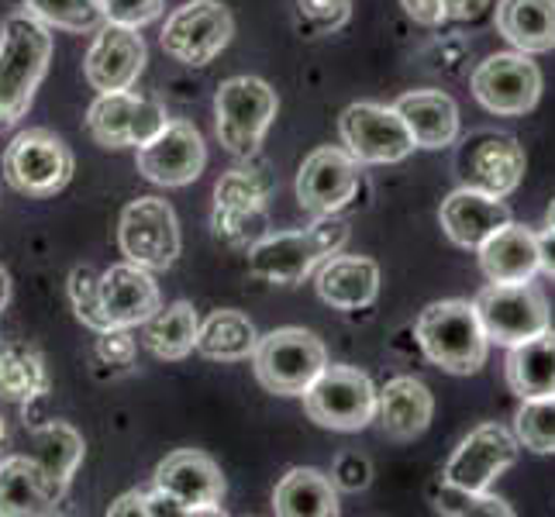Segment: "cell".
I'll return each mask as SVG.
<instances>
[{
  "mask_svg": "<svg viewBox=\"0 0 555 517\" xmlns=\"http://www.w3.org/2000/svg\"><path fill=\"white\" fill-rule=\"evenodd\" d=\"M52 60V35L31 11L8 14L0 25V125H17L28 114L38 83Z\"/></svg>",
  "mask_w": 555,
  "mask_h": 517,
  "instance_id": "6da1fadb",
  "label": "cell"
},
{
  "mask_svg": "<svg viewBox=\"0 0 555 517\" xmlns=\"http://www.w3.org/2000/svg\"><path fill=\"white\" fill-rule=\"evenodd\" d=\"M349 242V221L338 215H318V221L304 232L262 235L248 248V270L259 280L280 286H297L308 280L324 259L338 256Z\"/></svg>",
  "mask_w": 555,
  "mask_h": 517,
  "instance_id": "7a4b0ae2",
  "label": "cell"
},
{
  "mask_svg": "<svg viewBox=\"0 0 555 517\" xmlns=\"http://www.w3.org/2000/svg\"><path fill=\"white\" fill-rule=\"evenodd\" d=\"M417 345L446 373L469 376L487 362L490 338L469 300H435L414 324Z\"/></svg>",
  "mask_w": 555,
  "mask_h": 517,
  "instance_id": "3957f363",
  "label": "cell"
},
{
  "mask_svg": "<svg viewBox=\"0 0 555 517\" xmlns=\"http://www.w3.org/2000/svg\"><path fill=\"white\" fill-rule=\"evenodd\" d=\"M280 111L276 90L259 80V76H232L215 93V114H218V139L224 152L238 159H253L266 131Z\"/></svg>",
  "mask_w": 555,
  "mask_h": 517,
  "instance_id": "277c9868",
  "label": "cell"
},
{
  "mask_svg": "<svg viewBox=\"0 0 555 517\" xmlns=\"http://www.w3.org/2000/svg\"><path fill=\"white\" fill-rule=\"evenodd\" d=\"M253 362L259 383L270 393L300 397L314 383V376L328 366V349L314 332L276 328L270 335H259Z\"/></svg>",
  "mask_w": 555,
  "mask_h": 517,
  "instance_id": "5b68a950",
  "label": "cell"
},
{
  "mask_svg": "<svg viewBox=\"0 0 555 517\" xmlns=\"http://www.w3.org/2000/svg\"><path fill=\"white\" fill-rule=\"evenodd\" d=\"M4 180L22 197H55L73 180V152L49 128L17 131L4 152Z\"/></svg>",
  "mask_w": 555,
  "mask_h": 517,
  "instance_id": "8992f818",
  "label": "cell"
},
{
  "mask_svg": "<svg viewBox=\"0 0 555 517\" xmlns=\"http://www.w3.org/2000/svg\"><path fill=\"white\" fill-rule=\"evenodd\" d=\"M304 397V411L321 428L362 431L376 421V387L356 366H324Z\"/></svg>",
  "mask_w": 555,
  "mask_h": 517,
  "instance_id": "52a82bcc",
  "label": "cell"
},
{
  "mask_svg": "<svg viewBox=\"0 0 555 517\" xmlns=\"http://www.w3.org/2000/svg\"><path fill=\"white\" fill-rule=\"evenodd\" d=\"M476 314L490 341L496 345H521L534 335H542L552 328V311L545 294L528 283H490L480 290V297L473 300Z\"/></svg>",
  "mask_w": 555,
  "mask_h": 517,
  "instance_id": "ba28073f",
  "label": "cell"
},
{
  "mask_svg": "<svg viewBox=\"0 0 555 517\" xmlns=\"http://www.w3.org/2000/svg\"><path fill=\"white\" fill-rule=\"evenodd\" d=\"M235 35V17L221 0H186L166 17L163 52L183 66H210Z\"/></svg>",
  "mask_w": 555,
  "mask_h": 517,
  "instance_id": "9c48e42d",
  "label": "cell"
},
{
  "mask_svg": "<svg viewBox=\"0 0 555 517\" xmlns=\"http://www.w3.org/2000/svg\"><path fill=\"white\" fill-rule=\"evenodd\" d=\"M338 135L359 166H390L408 159L417 148L397 107L383 104H349L338 118Z\"/></svg>",
  "mask_w": 555,
  "mask_h": 517,
  "instance_id": "30bf717a",
  "label": "cell"
},
{
  "mask_svg": "<svg viewBox=\"0 0 555 517\" xmlns=\"http://www.w3.org/2000/svg\"><path fill=\"white\" fill-rule=\"evenodd\" d=\"M118 245L128 262L149 273L169 270L180 256V224L177 210L159 197H139L121 210Z\"/></svg>",
  "mask_w": 555,
  "mask_h": 517,
  "instance_id": "8fae6325",
  "label": "cell"
},
{
  "mask_svg": "<svg viewBox=\"0 0 555 517\" xmlns=\"http://www.w3.org/2000/svg\"><path fill=\"white\" fill-rule=\"evenodd\" d=\"M473 98L490 114H528L542 98V69L525 52H496L473 69Z\"/></svg>",
  "mask_w": 555,
  "mask_h": 517,
  "instance_id": "7c38bea8",
  "label": "cell"
},
{
  "mask_svg": "<svg viewBox=\"0 0 555 517\" xmlns=\"http://www.w3.org/2000/svg\"><path fill=\"white\" fill-rule=\"evenodd\" d=\"M518 455L521 442L514 438V431H507L504 425H480L459 442V449L446 463L442 480L452 487L483 493L496 483V476L518 463Z\"/></svg>",
  "mask_w": 555,
  "mask_h": 517,
  "instance_id": "4fadbf2b",
  "label": "cell"
},
{
  "mask_svg": "<svg viewBox=\"0 0 555 517\" xmlns=\"http://www.w3.org/2000/svg\"><path fill=\"white\" fill-rule=\"evenodd\" d=\"M166 121L169 118L159 101L135 98L131 90L101 93L87 111V131L104 148L145 145Z\"/></svg>",
  "mask_w": 555,
  "mask_h": 517,
  "instance_id": "5bb4252c",
  "label": "cell"
},
{
  "mask_svg": "<svg viewBox=\"0 0 555 517\" xmlns=\"http://www.w3.org/2000/svg\"><path fill=\"white\" fill-rule=\"evenodd\" d=\"M135 163L149 183L186 186L204 172L207 145L190 121H166L145 145H139Z\"/></svg>",
  "mask_w": 555,
  "mask_h": 517,
  "instance_id": "9a60e30c",
  "label": "cell"
},
{
  "mask_svg": "<svg viewBox=\"0 0 555 517\" xmlns=\"http://www.w3.org/2000/svg\"><path fill=\"white\" fill-rule=\"evenodd\" d=\"M156 490L169 493L186 510V517L197 514H224V476L218 463L204 452L180 449L169 452L156 466Z\"/></svg>",
  "mask_w": 555,
  "mask_h": 517,
  "instance_id": "2e32d148",
  "label": "cell"
},
{
  "mask_svg": "<svg viewBox=\"0 0 555 517\" xmlns=\"http://www.w3.org/2000/svg\"><path fill=\"white\" fill-rule=\"evenodd\" d=\"M262 169H228L215 186V228L228 245L253 248L262 238V204L270 183L259 177Z\"/></svg>",
  "mask_w": 555,
  "mask_h": 517,
  "instance_id": "e0dca14e",
  "label": "cell"
},
{
  "mask_svg": "<svg viewBox=\"0 0 555 517\" xmlns=\"http://www.w3.org/2000/svg\"><path fill=\"white\" fill-rule=\"evenodd\" d=\"M362 183L359 163L346 148H314L297 172V201L311 215H338L349 201H356Z\"/></svg>",
  "mask_w": 555,
  "mask_h": 517,
  "instance_id": "ac0fdd59",
  "label": "cell"
},
{
  "mask_svg": "<svg viewBox=\"0 0 555 517\" xmlns=\"http://www.w3.org/2000/svg\"><path fill=\"white\" fill-rule=\"evenodd\" d=\"M145 69V42L139 28L111 25L104 22L98 28V38L87 49L83 76L93 90L114 93V90H131Z\"/></svg>",
  "mask_w": 555,
  "mask_h": 517,
  "instance_id": "d6986e66",
  "label": "cell"
},
{
  "mask_svg": "<svg viewBox=\"0 0 555 517\" xmlns=\"http://www.w3.org/2000/svg\"><path fill=\"white\" fill-rule=\"evenodd\" d=\"M69 483L49 473L35 455H11L0 463V517L55 514Z\"/></svg>",
  "mask_w": 555,
  "mask_h": 517,
  "instance_id": "ffe728a7",
  "label": "cell"
},
{
  "mask_svg": "<svg viewBox=\"0 0 555 517\" xmlns=\"http://www.w3.org/2000/svg\"><path fill=\"white\" fill-rule=\"evenodd\" d=\"M438 221H442L449 242H455L459 248H480L493 232H501L514 218L504 197H490L476 186H459L442 201Z\"/></svg>",
  "mask_w": 555,
  "mask_h": 517,
  "instance_id": "44dd1931",
  "label": "cell"
},
{
  "mask_svg": "<svg viewBox=\"0 0 555 517\" xmlns=\"http://www.w3.org/2000/svg\"><path fill=\"white\" fill-rule=\"evenodd\" d=\"M101 303L111 328H128V332L145 324L163 308L156 280L135 262L111 266L107 273H101Z\"/></svg>",
  "mask_w": 555,
  "mask_h": 517,
  "instance_id": "7402d4cb",
  "label": "cell"
},
{
  "mask_svg": "<svg viewBox=\"0 0 555 517\" xmlns=\"http://www.w3.org/2000/svg\"><path fill=\"white\" fill-rule=\"evenodd\" d=\"M466 186L483 190L490 197H507L525 177V148L514 135L490 131L480 135L466 152Z\"/></svg>",
  "mask_w": 555,
  "mask_h": 517,
  "instance_id": "603a6c76",
  "label": "cell"
},
{
  "mask_svg": "<svg viewBox=\"0 0 555 517\" xmlns=\"http://www.w3.org/2000/svg\"><path fill=\"white\" fill-rule=\"evenodd\" d=\"M435 414V397L414 376H393L387 387L376 390V421L393 442H414L425 435Z\"/></svg>",
  "mask_w": 555,
  "mask_h": 517,
  "instance_id": "cb8c5ba5",
  "label": "cell"
},
{
  "mask_svg": "<svg viewBox=\"0 0 555 517\" xmlns=\"http://www.w3.org/2000/svg\"><path fill=\"white\" fill-rule=\"evenodd\" d=\"M379 294V266L366 256H332L318 270V297L335 311H362Z\"/></svg>",
  "mask_w": 555,
  "mask_h": 517,
  "instance_id": "d4e9b609",
  "label": "cell"
},
{
  "mask_svg": "<svg viewBox=\"0 0 555 517\" xmlns=\"http://www.w3.org/2000/svg\"><path fill=\"white\" fill-rule=\"evenodd\" d=\"M476 253L490 283H528L539 273V242L528 224H504Z\"/></svg>",
  "mask_w": 555,
  "mask_h": 517,
  "instance_id": "484cf974",
  "label": "cell"
},
{
  "mask_svg": "<svg viewBox=\"0 0 555 517\" xmlns=\"http://www.w3.org/2000/svg\"><path fill=\"white\" fill-rule=\"evenodd\" d=\"M393 107L417 148H446L459 139V107L442 90H411Z\"/></svg>",
  "mask_w": 555,
  "mask_h": 517,
  "instance_id": "4316f807",
  "label": "cell"
},
{
  "mask_svg": "<svg viewBox=\"0 0 555 517\" xmlns=\"http://www.w3.org/2000/svg\"><path fill=\"white\" fill-rule=\"evenodd\" d=\"M496 31L525 55L555 49V0H501Z\"/></svg>",
  "mask_w": 555,
  "mask_h": 517,
  "instance_id": "83f0119b",
  "label": "cell"
},
{
  "mask_svg": "<svg viewBox=\"0 0 555 517\" xmlns=\"http://www.w3.org/2000/svg\"><path fill=\"white\" fill-rule=\"evenodd\" d=\"M507 387L521 400L552 397L555 393V328H545L521 345H511L507 362Z\"/></svg>",
  "mask_w": 555,
  "mask_h": 517,
  "instance_id": "f1b7e54d",
  "label": "cell"
},
{
  "mask_svg": "<svg viewBox=\"0 0 555 517\" xmlns=\"http://www.w3.org/2000/svg\"><path fill=\"white\" fill-rule=\"evenodd\" d=\"M273 514L283 517H335L338 490L328 473L297 466L283 476L273 490Z\"/></svg>",
  "mask_w": 555,
  "mask_h": 517,
  "instance_id": "f546056e",
  "label": "cell"
},
{
  "mask_svg": "<svg viewBox=\"0 0 555 517\" xmlns=\"http://www.w3.org/2000/svg\"><path fill=\"white\" fill-rule=\"evenodd\" d=\"M197 328H201V321H197L194 303L177 300V303H169V308H159L142 324V341L152 356L177 362L194 352Z\"/></svg>",
  "mask_w": 555,
  "mask_h": 517,
  "instance_id": "4dcf8cb0",
  "label": "cell"
},
{
  "mask_svg": "<svg viewBox=\"0 0 555 517\" xmlns=\"http://www.w3.org/2000/svg\"><path fill=\"white\" fill-rule=\"evenodd\" d=\"M259 345V332L256 324L248 321L242 311H215L201 328H197V345L194 349L204 359L215 362H242L256 352Z\"/></svg>",
  "mask_w": 555,
  "mask_h": 517,
  "instance_id": "1f68e13d",
  "label": "cell"
},
{
  "mask_svg": "<svg viewBox=\"0 0 555 517\" xmlns=\"http://www.w3.org/2000/svg\"><path fill=\"white\" fill-rule=\"evenodd\" d=\"M49 390L46 362L25 345H4L0 349V397L14 404H31Z\"/></svg>",
  "mask_w": 555,
  "mask_h": 517,
  "instance_id": "d6a6232c",
  "label": "cell"
},
{
  "mask_svg": "<svg viewBox=\"0 0 555 517\" xmlns=\"http://www.w3.org/2000/svg\"><path fill=\"white\" fill-rule=\"evenodd\" d=\"M35 458L49 473L60 476L63 483H73V473L83 458V438L66 421H46V425L31 428Z\"/></svg>",
  "mask_w": 555,
  "mask_h": 517,
  "instance_id": "836d02e7",
  "label": "cell"
},
{
  "mask_svg": "<svg viewBox=\"0 0 555 517\" xmlns=\"http://www.w3.org/2000/svg\"><path fill=\"white\" fill-rule=\"evenodd\" d=\"M514 438L539 455L555 452V393L525 400L521 411L514 414Z\"/></svg>",
  "mask_w": 555,
  "mask_h": 517,
  "instance_id": "e575fe53",
  "label": "cell"
},
{
  "mask_svg": "<svg viewBox=\"0 0 555 517\" xmlns=\"http://www.w3.org/2000/svg\"><path fill=\"white\" fill-rule=\"evenodd\" d=\"M25 8L42 25L66 28V31H93L104 25L98 0H25Z\"/></svg>",
  "mask_w": 555,
  "mask_h": 517,
  "instance_id": "d590c367",
  "label": "cell"
},
{
  "mask_svg": "<svg viewBox=\"0 0 555 517\" xmlns=\"http://www.w3.org/2000/svg\"><path fill=\"white\" fill-rule=\"evenodd\" d=\"M435 507L438 514H449V517H514V507L507 501L493 493H476V490H463V487H452L442 480L435 493Z\"/></svg>",
  "mask_w": 555,
  "mask_h": 517,
  "instance_id": "8d00e7d4",
  "label": "cell"
},
{
  "mask_svg": "<svg viewBox=\"0 0 555 517\" xmlns=\"http://www.w3.org/2000/svg\"><path fill=\"white\" fill-rule=\"evenodd\" d=\"M69 303L87 328H93L98 335L111 328L104 303H101V273L93 270V266H76L69 273Z\"/></svg>",
  "mask_w": 555,
  "mask_h": 517,
  "instance_id": "74e56055",
  "label": "cell"
},
{
  "mask_svg": "<svg viewBox=\"0 0 555 517\" xmlns=\"http://www.w3.org/2000/svg\"><path fill=\"white\" fill-rule=\"evenodd\" d=\"M352 17V0H297V25L304 35H332Z\"/></svg>",
  "mask_w": 555,
  "mask_h": 517,
  "instance_id": "f35d334b",
  "label": "cell"
},
{
  "mask_svg": "<svg viewBox=\"0 0 555 517\" xmlns=\"http://www.w3.org/2000/svg\"><path fill=\"white\" fill-rule=\"evenodd\" d=\"M104 22L125 28H145L163 14L166 0H98Z\"/></svg>",
  "mask_w": 555,
  "mask_h": 517,
  "instance_id": "ab89813d",
  "label": "cell"
},
{
  "mask_svg": "<svg viewBox=\"0 0 555 517\" xmlns=\"http://www.w3.org/2000/svg\"><path fill=\"white\" fill-rule=\"evenodd\" d=\"M373 480V466H370V458L366 455H359V452H341L335 458V466H332V483L335 490H346V493H359V490H366Z\"/></svg>",
  "mask_w": 555,
  "mask_h": 517,
  "instance_id": "60d3db41",
  "label": "cell"
},
{
  "mask_svg": "<svg viewBox=\"0 0 555 517\" xmlns=\"http://www.w3.org/2000/svg\"><path fill=\"white\" fill-rule=\"evenodd\" d=\"M98 359L107 366H131L135 362V338L128 335V328H107L98 338Z\"/></svg>",
  "mask_w": 555,
  "mask_h": 517,
  "instance_id": "b9f144b4",
  "label": "cell"
},
{
  "mask_svg": "<svg viewBox=\"0 0 555 517\" xmlns=\"http://www.w3.org/2000/svg\"><path fill=\"white\" fill-rule=\"evenodd\" d=\"M400 8L408 11V17H414L417 25L435 28L446 22V0H400Z\"/></svg>",
  "mask_w": 555,
  "mask_h": 517,
  "instance_id": "7bdbcfd3",
  "label": "cell"
},
{
  "mask_svg": "<svg viewBox=\"0 0 555 517\" xmlns=\"http://www.w3.org/2000/svg\"><path fill=\"white\" fill-rule=\"evenodd\" d=\"M490 0H446V22H476Z\"/></svg>",
  "mask_w": 555,
  "mask_h": 517,
  "instance_id": "ee69618b",
  "label": "cell"
},
{
  "mask_svg": "<svg viewBox=\"0 0 555 517\" xmlns=\"http://www.w3.org/2000/svg\"><path fill=\"white\" fill-rule=\"evenodd\" d=\"M534 242H539V270L555 276V228L545 224L542 232H534Z\"/></svg>",
  "mask_w": 555,
  "mask_h": 517,
  "instance_id": "f6af8a7d",
  "label": "cell"
},
{
  "mask_svg": "<svg viewBox=\"0 0 555 517\" xmlns=\"http://www.w3.org/2000/svg\"><path fill=\"white\" fill-rule=\"evenodd\" d=\"M107 514H114V517H125V514H145V493L142 490H131V493H125V496H118L111 507H107Z\"/></svg>",
  "mask_w": 555,
  "mask_h": 517,
  "instance_id": "bcb514c9",
  "label": "cell"
},
{
  "mask_svg": "<svg viewBox=\"0 0 555 517\" xmlns=\"http://www.w3.org/2000/svg\"><path fill=\"white\" fill-rule=\"evenodd\" d=\"M8 303H11V276L4 266H0V311H4Z\"/></svg>",
  "mask_w": 555,
  "mask_h": 517,
  "instance_id": "7dc6e473",
  "label": "cell"
},
{
  "mask_svg": "<svg viewBox=\"0 0 555 517\" xmlns=\"http://www.w3.org/2000/svg\"><path fill=\"white\" fill-rule=\"evenodd\" d=\"M545 224H552V228H555V201L548 204V215H545Z\"/></svg>",
  "mask_w": 555,
  "mask_h": 517,
  "instance_id": "c3c4849f",
  "label": "cell"
},
{
  "mask_svg": "<svg viewBox=\"0 0 555 517\" xmlns=\"http://www.w3.org/2000/svg\"><path fill=\"white\" fill-rule=\"evenodd\" d=\"M8 445V431H4V417H0V449Z\"/></svg>",
  "mask_w": 555,
  "mask_h": 517,
  "instance_id": "681fc988",
  "label": "cell"
},
{
  "mask_svg": "<svg viewBox=\"0 0 555 517\" xmlns=\"http://www.w3.org/2000/svg\"><path fill=\"white\" fill-rule=\"evenodd\" d=\"M4 345H8V341H4V338H0V349H4Z\"/></svg>",
  "mask_w": 555,
  "mask_h": 517,
  "instance_id": "f907efd6",
  "label": "cell"
}]
</instances>
